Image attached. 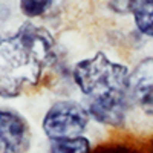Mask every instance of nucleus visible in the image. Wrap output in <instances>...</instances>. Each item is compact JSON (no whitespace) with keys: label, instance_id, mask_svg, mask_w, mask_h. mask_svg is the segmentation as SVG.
Masks as SVG:
<instances>
[{"label":"nucleus","instance_id":"obj_1","mask_svg":"<svg viewBox=\"0 0 153 153\" xmlns=\"http://www.w3.org/2000/svg\"><path fill=\"white\" fill-rule=\"evenodd\" d=\"M57 60V45L48 29L26 22L0 37V97L16 98L38 84Z\"/></svg>","mask_w":153,"mask_h":153},{"label":"nucleus","instance_id":"obj_2","mask_svg":"<svg viewBox=\"0 0 153 153\" xmlns=\"http://www.w3.org/2000/svg\"><path fill=\"white\" fill-rule=\"evenodd\" d=\"M129 69L112 61L104 52L78 61L74 68V80L84 97L87 112L97 123L120 127L132 101L129 97Z\"/></svg>","mask_w":153,"mask_h":153},{"label":"nucleus","instance_id":"obj_3","mask_svg":"<svg viewBox=\"0 0 153 153\" xmlns=\"http://www.w3.org/2000/svg\"><path fill=\"white\" fill-rule=\"evenodd\" d=\"M89 121L91 115L86 107L76 101L61 100L49 107L43 118L42 127L49 141H52V139L81 136L87 129Z\"/></svg>","mask_w":153,"mask_h":153},{"label":"nucleus","instance_id":"obj_4","mask_svg":"<svg viewBox=\"0 0 153 153\" xmlns=\"http://www.w3.org/2000/svg\"><path fill=\"white\" fill-rule=\"evenodd\" d=\"M31 139V127L22 113L0 109V153H28Z\"/></svg>","mask_w":153,"mask_h":153},{"label":"nucleus","instance_id":"obj_5","mask_svg":"<svg viewBox=\"0 0 153 153\" xmlns=\"http://www.w3.org/2000/svg\"><path fill=\"white\" fill-rule=\"evenodd\" d=\"M109 6L117 14H132L136 29L153 38V0H112Z\"/></svg>","mask_w":153,"mask_h":153},{"label":"nucleus","instance_id":"obj_6","mask_svg":"<svg viewBox=\"0 0 153 153\" xmlns=\"http://www.w3.org/2000/svg\"><path fill=\"white\" fill-rule=\"evenodd\" d=\"M153 92V57L143 58L129 74V97L132 104L141 101Z\"/></svg>","mask_w":153,"mask_h":153},{"label":"nucleus","instance_id":"obj_7","mask_svg":"<svg viewBox=\"0 0 153 153\" xmlns=\"http://www.w3.org/2000/svg\"><path fill=\"white\" fill-rule=\"evenodd\" d=\"M51 153H92V146L89 138L86 136H74V138H63L52 139L49 144Z\"/></svg>","mask_w":153,"mask_h":153},{"label":"nucleus","instance_id":"obj_8","mask_svg":"<svg viewBox=\"0 0 153 153\" xmlns=\"http://www.w3.org/2000/svg\"><path fill=\"white\" fill-rule=\"evenodd\" d=\"M54 0H20V9L23 16L29 19H35L43 16L51 8Z\"/></svg>","mask_w":153,"mask_h":153},{"label":"nucleus","instance_id":"obj_9","mask_svg":"<svg viewBox=\"0 0 153 153\" xmlns=\"http://www.w3.org/2000/svg\"><path fill=\"white\" fill-rule=\"evenodd\" d=\"M94 153H139V152L127 146H103Z\"/></svg>","mask_w":153,"mask_h":153},{"label":"nucleus","instance_id":"obj_10","mask_svg":"<svg viewBox=\"0 0 153 153\" xmlns=\"http://www.w3.org/2000/svg\"><path fill=\"white\" fill-rule=\"evenodd\" d=\"M139 106L143 107V110L147 113V115H150V117H153V92L150 94V95H147L141 103H139Z\"/></svg>","mask_w":153,"mask_h":153}]
</instances>
